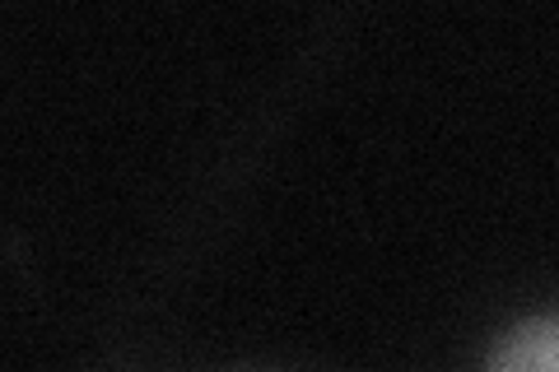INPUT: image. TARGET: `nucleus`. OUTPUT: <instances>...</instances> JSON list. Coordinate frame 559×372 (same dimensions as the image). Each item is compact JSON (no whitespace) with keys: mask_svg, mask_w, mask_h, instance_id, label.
I'll return each instance as SVG.
<instances>
[{"mask_svg":"<svg viewBox=\"0 0 559 372\" xmlns=\"http://www.w3.org/2000/svg\"><path fill=\"white\" fill-rule=\"evenodd\" d=\"M489 372H559V316H532L513 326L489 359Z\"/></svg>","mask_w":559,"mask_h":372,"instance_id":"1","label":"nucleus"}]
</instances>
